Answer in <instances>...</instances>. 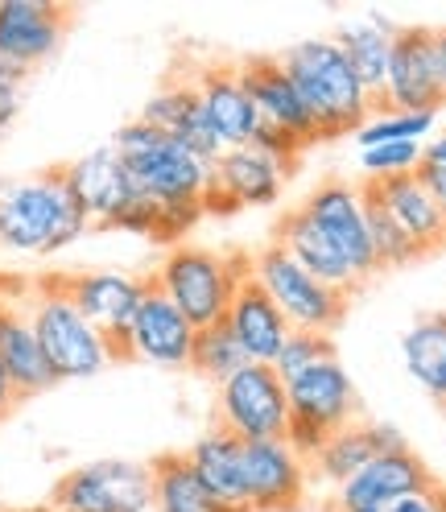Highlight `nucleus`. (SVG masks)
I'll return each instance as SVG.
<instances>
[{
  "label": "nucleus",
  "instance_id": "obj_1",
  "mask_svg": "<svg viewBox=\"0 0 446 512\" xmlns=\"http://www.w3.org/2000/svg\"><path fill=\"white\" fill-rule=\"evenodd\" d=\"M285 75L298 87L302 104L314 116L318 141L360 133L364 120L376 112V100L364 91L360 75L352 71V62L343 58L335 38H306L298 46L285 50L281 58Z\"/></svg>",
  "mask_w": 446,
  "mask_h": 512
},
{
  "label": "nucleus",
  "instance_id": "obj_2",
  "mask_svg": "<svg viewBox=\"0 0 446 512\" xmlns=\"http://www.w3.org/2000/svg\"><path fill=\"white\" fill-rule=\"evenodd\" d=\"M91 228L87 211L67 190L62 170H46L5 186L0 195V244L13 252H62Z\"/></svg>",
  "mask_w": 446,
  "mask_h": 512
},
{
  "label": "nucleus",
  "instance_id": "obj_3",
  "mask_svg": "<svg viewBox=\"0 0 446 512\" xmlns=\"http://www.w3.org/2000/svg\"><path fill=\"white\" fill-rule=\"evenodd\" d=\"M112 149L120 153L124 170L137 195H145L157 207H178V203H203L211 186V162L182 149L166 133H157L145 120L124 124L112 137Z\"/></svg>",
  "mask_w": 446,
  "mask_h": 512
},
{
  "label": "nucleus",
  "instance_id": "obj_4",
  "mask_svg": "<svg viewBox=\"0 0 446 512\" xmlns=\"http://www.w3.org/2000/svg\"><path fill=\"white\" fill-rule=\"evenodd\" d=\"M25 314H29V327H34V335L42 343V356H46L54 380L100 376L116 360L112 343L79 314V306L67 298L58 277H42L34 285Z\"/></svg>",
  "mask_w": 446,
  "mask_h": 512
},
{
  "label": "nucleus",
  "instance_id": "obj_5",
  "mask_svg": "<svg viewBox=\"0 0 446 512\" xmlns=\"http://www.w3.org/2000/svg\"><path fill=\"white\" fill-rule=\"evenodd\" d=\"M244 277H248V261H240V256L178 244V248L166 252V261L157 265V273L149 281H153L157 294H166L182 310V318L190 327L203 331V327L223 323L236 285Z\"/></svg>",
  "mask_w": 446,
  "mask_h": 512
},
{
  "label": "nucleus",
  "instance_id": "obj_6",
  "mask_svg": "<svg viewBox=\"0 0 446 512\" xmlns=\"http://www.w3.org/2000/svg\"><path fill=\"white\" fill-rule=\"evenodd\" d=\"M285 401H290V430H285V442L310 463L318 455L335 430L356 422V384L343 372L339 360H323L310 372L294 376L285 384Z\"/></svg>",
  "mask_w": 446,
  "mask_h": 512
},
{
  "label": "nucleus",
  "instance_id": "obj_7",
  "mask_svg": "<svg viewBox=\"0 0 446 512\" xmlns=\"http://www.w3.org/2000/svg\"><path fill=\"white\" fill-rule=\"evenodd\" d=\"M248 277L273 298V306L285 314L290 331L331 335L347 314V294H335L331 285L310 277L281 244H265L257 256H252Z\"/></svg>",
  "mask_w": 446,
  "mask_h": 512
},
{
  "label": "nucleus",
  "instance_id": "obj_8",
  "mask_svg": "<svg viewBox=\"0 0 446 512\" xmlns=\"http://www.w3.org/2000/svg\"><path fill=\"white\" fill-rule=\"evenodd\" d=\"M153 471L133 459H95L54 484L50 512H149Z\"/></svg>",
  "mask_w": 446,
  "mask_h": 512
},
{
  "label": "nucleus",
  "instance_id": "obj_9",
  "mask_svg": "<svg viewBox=\"0 0 446 512\" xmlns=\"http://www.w3.org/2000/svg\"><path fill=\"white\" fill-rule=\"evenodd\" d=\"M215 413L219 430H228L240 442H273L290 430V401L285 380L273 364H248L223 384H215Z\"/></svg>",
  "mask_w": 446,
  "mask_h": 512
},
{
  "label": "nucleus",
  "instance_id": "obj_10",
  "mask_svg": "<svg viewBox=\"0 0 446 512\" xmlns=\"http://www.w3.org/2000/svg\"><path fill=\"white\" fill-rule=\"evenodd\" d=\"M58 281H62V290H67V298L79 306V314L112 343L116 360H124L133 318H137V310H141V302L149 294V277L95 269V273H67Z\"/></svg>",
  "mask_w": 446,
  "mask_h": 512
},
{
  "label": "nucleus",
  "instance_id": "obj_11",
  "mask_svg": "<svg viewBox=\"0 0 446 512\" xmlns=\"http://www.w3.org/2000/svg\"><path fill=\"white\" fill-rule=\"evenodd\" d=\"M442 104H446V95H442L434 29H426V25L397 29L389 75H385V87H380L376 108H389V112H438Z\"/></svg>",
  "mask_w": 446,
  "mask_h": 512
},
{
  "label": "nucleus",
  "instance_id": "obj_12",
  "mask_svg": "<svg viewBox=\"0 0 446 512\" xmlns=\"http://www.w3.org/2000/svg\"><path fill=\"white\" fill-rule=\"evenodd\" d=\"M302 211L318 223L335 252L347 261V269L356 273V281H368L376 269V256H372V240H368V219H364V190L352 182H323L314 186Z\"/></svg>",
  "mask_w": 446,
  "mask_h": 512
},
{
  "label": "nucleus",
  "instance_id": "obj_13",
  "mask_svg": "<svg viewBox=\"0 0 446 512\" xmlns=\"http://www.w3.org/2000/svg\"><path fill=\"white\" fill-rule=\"evenodd\" d=\"M244 500L248 512H294L306 496L310 463L285 438L273 442H244Z\"/></svg>",
  "mask_w": 446,
  "mask_h": 512
},
{
  "label": "nucleus",
  "instance_id": "obj_14",
  "mask_svg": "<svg viewBox=\"0 0 446 512\" xmlns=\"http://www.w3.org/2000/svg\"><path fill=\"white\" fill-rule=\"evenodd\" d=\"M426 488H434V475L413 451L376 455L343 488H335V512H385L397 500L426 492Z\"/></svg>",
  "mask_w": 446,
  "mask_h": 512
},
{
  "label": "nucleus",
  "instance_id": "obj_15",
  "mask_svg": "<svg viewBox=\"0 0 446 512\" xmlns=\"http://www.w3.org/2000/svg\"><path fill=\"white\" fill-rule=\"evenodd\" d=\"M67 21L71 9L50 0H0V58L29 75L38 62L54 58Z\"/></svg>",
  "mask_w": 446,
  "mask_h": 512
},
{
  "label": "nucleus",
  "instance_id": "obj_16",
  "mask_svg": "<svg viewBox=\"0 0 446 512\" xmlns=\"http://www.w3.org/2000/svg\"><path fill=\"white\" fill-rule=\"evenodd\" d=\"M190 347H195V327H190L182 310L166 294H157L149 281V294L133 318L124 360H145L157 368H190Z\"/></svg>",
  "mask_w": 446,
  "mask_h": 512
},
{
  "label": "nucleus",
  "instance_id": "obj_17",
  "mask_svg": "<svg viewBox=\"0 0 446 512\" xmlns=\"http://www.w3.org/2000/svg\"><path fill=\"white\" fill-rule=\"evenodd\" d=\"M240 83L248 91L252 108H257L261 124L269 128H281V133H290L294 141H302L306 149L318 141V128H314V116L310 108L302 104L298 87L290 83V75H285L281 58H252L240 67Z\"/></svg>",
  "mask_w": 446,
  "mask_h": 512
},
{
  "label": "nucleus",
  "instance_id": "obj_18",
  "mask_svg": "<svg viewBox=\"0 0 446 512\" xmlns=\"http://www.w3.org/2000/svg\"><path fill=\"white\" fill-rule=\"evenodd\" d=\"M141 120L149 128H157V133H166L170 141H178L182 149H190L195 157H203V162H211V166H215V157L223 153L215 128H211V120L203 112L195 79H174L162 91H153L149 104L141 108Z\"/></svg>",
  "mask_w": 446,
  "mask_h": 512
},
{
  "label": "nucleus",
  "instance_id": "obj_19",
  "mask_svg": "<svg viewBox=\"0 0 446 512\" xmlns=\"http://www.w3.org/2000/svg\"><path fill=\"white\" fill-rule=\"evenodd\" d=\"M62 178H67V190L75 195V203L87 211V219L100 223V228L137 195L133 182H129V170H124L120 153L112 145H100V149L83 153L79 162L62 166Z\"/></svg>",
  "mask_w": 446,
  "mask_h": 512
},
{
  "label": "nucleus",
  "instance_id": "obj_20",
  "mask_svg": "<svg viewBox=\"0 0 446 512\" xmlns=\"http://www.w3.org/2000/svg\"><path fill=\"white\" fill-rule=\"evenodd\" d=\"M223 327L236 335L248 364H273L277 351L285 347V339H290V323H285V314L273 306V298L252 277H244L236 285L232 306H228V314H223Z\"/></svg>",
  "mask_w": 446,
  "mask_h": 512
},
{
  "label": "nucleus",
  "instance_id": "obj_21",
  "mask_svg": "<svg viewBox=\"0 0 446 512\" xmlns=\"http://www.w3.org/2000/svg\"><path fill=\"white\" fill-rule=\"evenodd\" d=\"M195 87H199V100H203V112L215 128V137L223 149H240L252 141L257 133V108H252L248 91L240 83V67H203L195 75Z\"/></svg>",
  "mask_w": 446,
  "mask_h": 512
},
{
  "label": "nucleus",
  "instance_id": "obj_22",
  "mask_svg": "<svg viewBox=\"0 0 446 512\" xmlns=\"http://www.w3.org/2000/svg\"><path fill=\"white\" fill-rule=\"evenodd\" d=\"M285 170L281 162L273 157L257 153V149H223L211 166V182L223 190V199H228L236 211L244 207H273L281 199V186H285Z\"/></svg>",
  "mask_w": 446,
  "mask_h": 512
},
{
  "label": "nucleus",
  "instance_id": "obj_23",
  "mask_svg": "<svg viewBox=\"0 0 446 512\" xmlns=\"http://www.w3.org/2000/svg\"><path fill=\"white\" fill-rule=\"evenodd\" d=\"M364 186L380 199V207L397 219V228L413 244H418L422 256L446 244V215L434 203L430 190L422 186L418 174H401V178H385V182H364Z\"/></svg>",
  "mask_w": 446,
  "mask_h": 512
},
{
  "label": "nucleus",
  "instance_id": "obj_24",
  "mask_svg": "<svg viewBox=\"0 0 446 512\" xmlns=\"http://www.w3.org/2000/svg\"><path fill=\"white\" fill-rule=\"evenodd\" d=\"M273 244H281L310 277H318L323 285H331L335 294H352L356 285H360L356 273L347 269V261L335 252V244H331L323 232H318V223H314L302 207H298V211H285V219L277 223Z\"/></svg>",
  "mask_w": 446,
  "mask_h": 512
},
{
  "label": "nucleus",
  "instance_id": "obj_25",
  "mask_svg": "<svg viewBox=\"0 0 446 512\" xmlns=\"http://www.w3.org/2000/svg\"><path fill=\"white\" fill-rule=\"evenodd\" d=\"M240 451H244V442H240V438H232L228 430H219V426H215V430H207V434H203V438L186 451V463H190L195 479H199V484H203L219 504L248 512Z\"/></svg>",
  "mask_w": 446,
  "mask_h": 512
},
{
  "label": "nucleus",
  "instance_id": "obj_26",
  "mask_svg": "<svg viewBox=\"0 0 446 512\" xmlns=\"http://www.w3.org/2000/svg\"><path fill=\"white\" fill-rule=\"evenodd\" d=\"M0 368L9 372L17 397H34V393H46L50 384H58L42 356L34 327H29V314L13 310V306L0 318Z\"/></svg>",
  "mask_w": 446,
  "mask_h": 512
},
{
  "label": "nucleus",
  "instance_id": "obj_27",
  "mask_svg": "<svg viewBox=\"0 0 446 512\" xmlns=\"http://www.w3.org/2000/svg\"><path fill=\"white\" fill-rule=\"evenodd\" d=\"M393 38H397V29L385 17L347 21L335 34V46L343 50L347 62H352V71L360 75V83H364V91L372 95V100H380V87H385L389 58H393Z\"/></svg>",
  "mask_w": 446,
  "mask_h": 512
},
{
  "label": "nucleus",
  "instance_id": "obj_28",
  "mask_svg": "<svg viewBox=\"0 0 446 512\" xmlns=\"http://www.w3.org/2000/svg\"><path fill=\"white\" fill-rule=\"evenodd\" d=\"M401 360L422 393L446 405V314H426L401 335Z\"/></svg>",
  "mask_w": 446,
  "mask_h": 512
},
{
  "label": "nucleus",
  "instance_id": "obj_29",
  "mask_svg": "<svg viewBox=\"0 0 446 512\" xmlns=\"http://www.w3.org/2000/svg\"><path fill=\"white\" fill-rule=\"evenodd\" d=\"M153 471V512H240L219 504L190 471L186 455H162L149 463Z\"/></svg>",
  "mask_w": 446,
  "mask_h": 512
},
{
  "label": "nucleus",
  "instance_id": "obj_30",
  "mask_svg": "<svg viewBox=\"0 0 446 512\" xmlns=\"http://www.w3.org/2000/svg\"><path fill=\"white\" fill-rule=\"evenodd\" d=\"M372 459H376V451H372L368 426H356L352 422V426L335 430L323 446H318V455L310 459V467H314L318 479H327L331 488H343L347 479H352L356 471H364Z\"/></svg>",
  "mask_w": 446,
  "mask_h": 512
},
{
  "label": "nucleus",
  "instance_id": "obj_31",
  "mask_svg": "<svg viewBox=\"0 0 446 512\" xmlns=\"http://www.w3.org/2000/svg\"><path fill=\"white\" fill-rule=\"evenodd\" d=\"M364 190V219H368V240H372V256H376V269H401V265H413L418 261V244H413L401 228L397 219L380 207V199L372 195L368 186Z\"/></svg>",
  "mask_w": 446,
  "mask_h": 512
},
{
  "label": "nucleus",
  "instance_id": "obj_32",
  "mask_svg": "<svg viewBox=\"0 0 446 512\" xmlns=\"http://www.w3.org/2000/svg\"><path fill=\"white\" fill-rule=\"evenodd\" d=\"M438 124V112H389V108H376L364 128L356 133L360 149L372 145H422Z\"/></svg>",
  "mask_w": 446,
  "mask_h": 512
},
{
  "label": "nucleus",
  "instance_id": "obj_33",
  "mask_svg": "<svg viewBox=\"0 0 446 512\" xmlns=\"http://www.w3.org/2000/svg\"><path fill=\"white\" fill-rule=\"evenodd\" d=\"M190 368L199 376H207L211 384H223L228 376H236L240 368H248V356L240 351L236 335L215 323V327H203L195 331V347H190Z\"/></svg>",
  "mask_w": 446,
  "mask_h": 512
},
{
  "label": "nucleus",
  "instance_id": "obj_34",
  "mask_svg": "<svg viewBox=\"0 0 446 512\" xmlns=\"http://www.w3.org/2000/svg\"><path fill=\"white\" fill-rule=\"evenodd\" d=\"M323 360H335V347H331V335H310V331H290V339H285V347L277 351L273 360V372L290 384L294 376L310 372L314 364Z\"/></svg>",
  "mask_w": 446,
  "mask_h": 512
},
{
  "label": "nucleus",
  "instance_id": "obj_35",
  "mask_svg": "<svg viewBox=\"0 0 446 512\" xmlns=\"http://www.w3.org/2000/svg\"><path fill=\"white\" fill-rule=\"evenodd\" d=\"M418 162H422V145H372L360 157V170L368 182H385L401 174H418Z\"/></svg>",
  "mask_w": 446,
  "mask_h": 512
},
{
  "label": "nucleus",
  "instance_id": "obj_36",
  "mask_svg": "<svg viewBox=\"0 0 446 512\" xmlns=\"http://www.w3.org/2000/svg\"><path fill=\"white\" fill-rule=\"evenodd\" d=\"M203 219V203H178V207H157V228H153V240L157 244H170L178 248L182 236L190 228H199Z\"/></svg>",
  "mask_w": 446,
  "mask_h": 512
},
{
  "label": "nucleus",
  "instance_id": "obj_37",
  "mask_svg": "<svg viewBox=\"0 0 446 512\" xmlns=\"http://www.w3.org/2000/svg\"><path fill=\"white\" fill-rule=\"evenodd\" d=\"M418 178L434 195V203L446 215V133H438L434 141L422 145V162H418Z\"/></svg>",
  "mask_w": 446,
  "mask_h": 512
},
{
  "label": "nucleus",
  "instance_id": "obj_38",
  "mask_svg": "<svg viewBox=\"0 0 446 512\" xmlns=\"http://www.w3.org/2000/svg\"><path fill=\"white\" fill-rule=\"evenodd\" d=\"M108 232H129V236H149L153 240V228H157V203H149L145 195H133L124 203L108 223Z\"/></svg>",
  "mask_w": 446,
  "mask_h": 512
},
{
  "label": "nucleus",
  "instance_id": "obj_39",
  "mask_svg": "<svg viewBox=\"0 0 446 512\" xmlns=\"http://www.w3.org/2000/svg\"><path fill=\"white\" fill-rule=\"evenodd\" d=\"M248 149H257V153H265V157H273V162H281L285 170H290L294 162H298V153L306 149L302 141H294L290 133H281V128H269V124H257V133H252V141H248Z\"/></svg>",
  "mask_w": 446,
  "mask_h": 512
},
{
  "label": "nucleus",
  "instance_id": "obj_40",
  "mask_svg": "<svg viewBox=\"0 0 446 512\" xmlns=\"http://www.w3.org/2000/svg\"><path fill=\"white\" fill-rule=\"evenodd\" d=\"M21 87H25V71L0 58V137L9 133V124L21 112Z\"/></svg>",
  "mask_w": 446,
  "mask_h": 512
},
{
  "label": "nucleus",
  "instance_id": "obj_41",
  "mask_svg": "<svg viewBox=\"0 0 446 512\" xmlns=\"http://www.w3.org/2000/svg\"><path fill=\"white\" fill-rule=\"evenodd\" d=\"M368 426V438H372V451L376 455H397V451H409L405 434L393 426V422H364Z\"/></svg>",
  "mask_w": 446,
  "mask_h": 512
},
{
  "label": "nucleus",
  "instance_id": "obj_42",
  "mask_svg": "<svg viewBox=\"0 0 446 512\" xmlns=\"http://www.w3.org/2000/svg\"><path fill=\"white\" fill-rule=\"evenodd\" d=\"M21 397H17V389H13V380H9V372L0 368V418H9L13 413V405H17Z\"/></svg>",
  "mask_w": 446,
  "mask_h": 512
},
{
  "label": "nucleus",
  "instance_id": "obj_43",
  "mask_svg": "<svg viewBox=\"0 0 446 512\" xmlns=\"http://www.w3.org/2000/svg\"><path fill=\"white\" fill-rule=\"evenodd\" d=\"M434 42H438V71H442V95H446V29H434Z\"/></svg>",
  "mask_w": 446,
  "mask_h": 512
},
{
  "label": "nucleus",
  "instance_id": "obj_44",
  "mask_svg": "<svg viewBox=\"0 0 446 512\" xmlns=\"http://www.w3.org/2000/svg\"><path fill=\"white\" fill-rule=\"evenodd\" d=\"M5 310H9V302H5V294H0V318H5Z\"/></svg>",
  "mask_w": 446,
  "mask_h": 512
},
{
  "label": "nucleus",
  "instance_id": "obj_45",
  "mask_svg": "<svg viewBox=\"0 0 446 512\" xmlns=\"http://www.w3.org/2000/svg\"><path fill=\"white\" fill-rule=\"evenodd\" d=\"M0 195H5V178H0Z\"/></svg>",
  "mask_w": 446,
  "mask_h": 512
}]
</instances>
